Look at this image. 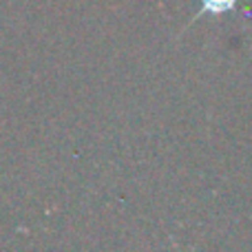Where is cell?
<instances>
[{
  "instance_id": "6da1fadb",
  "label": "cell",
  "mask_w": 252,
  "mask_h": 252,
  "mask_svg": "<svg viewBox=\"0 0 252 252\" xmlns=\"http://www.w3.org/2000/svg\"><path fill=\"white\" fill-rule=\"evenodd\" d=\"M201 2H204V11L221 13V11H228V9L235 7L237 0H201Z\"/></svg>"
}]
</instances>
